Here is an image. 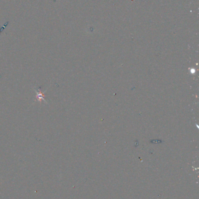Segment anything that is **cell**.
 <instances>
[{
    "label": "cell",
    "instance_id": "6da1fadb",
    "mask_svg": "<svg viewBox=\"0 0 199 199\" xmlns=\"http://www.w3.org/2000/svg\"><path fill=\"white\" fill-rule=\"evenodd\" d=\"M35 91H36V98H37V99H38V100L40 103L42 102L43 101L44 102H45V103H47V102H46L45 100V98H44V97L45 96V95H44V93H42V92L40 91V89L38 90V91H37L36 90H35Z\"/></svg>",
    "mask_w": 199,
    "mask_h": 199
}]
</instances>
